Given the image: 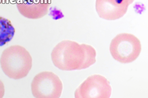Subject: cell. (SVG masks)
<instances>
[{"label": "cell", "instance_id": "1", "mask_svg": "<svg viewBox=\"0 0 148 98\" xmlns=\"http://www.w3.org/2000/svg\"><path fill=\"white\" fill-rule=\"evenodd\" d=\"M94 47L76 42L64 40L53 49L51 59L54 65L63 71L86 69L96 62Z\"/></svg>", "mask_w": 148, "mask_h": 98}, {"label": "cell", "instance_id": "2", "mask_svg": "<svg viewBox=\"0 0 148 98\" xmlns=\"http://www.w3.org/2000/svg\"><path fill=\"white\" fill-rule=\"evenodd\" d=\"M1 68L10 78L21 79L26 77L32 67V58L26 49L20 45L4 49L0 58Z\"/></svg>", "mask_w": 148, "mask_h": 98}, {"label": "cell", "instance_id": "3", "mask_svg": "<svg viewBox=\"0 0 148 98\" xmlns=\"http://www.w3.org/2000/svg\"><path fill=\"white\" fill-rule=\"evenodd\" d=\"M110 51L117 61L123 64L131 63L140 54L141 43L135 35L130 33H121L111 41Z\"/></svg>", "mask_w": 148, "mask_h": 98}, {"label": "cell", "instance_id": "4", "mask_svg": "<svg viewBox=\"0 0 148 98\" xmlns=\"http://www.w3.org/2000/svg\"><path fill=\"white\" fill-rule=\"evenodd\" d=\"M63 83L58 75L50 71L37 74L31 83L33 96L37 98H58L62 95Z\"/></svg>", "mask_w": 148, "mask_h": 98}, {"label": "cell", "instance_id": "5", "mask_svg": "<svg viewBox=\"0 0 148 98\" xmlns=\"http://www.w3.org/2000/svg\"><path fill=\"white\" fill-rule=\"evenodd\" d=\"M112 88L109 81L100 75L89 76L75 92L76 98H110Z\"/></svg>", "mask_w": 148, "mask_h": 98}, {"label": "cell", "instance_id": "6", "mask_svg": "<svg viewBox=\"0 0 148 98\" xmlns=\"http://www.w3.org/2000/svg\"><path fill=\"white\" fill-rule=\"evenodd\" d=\"M130 5L128 0H96V9L100 18L115 20L126 14Z\"/></svg>", "mask_w": 148, "mask_h": 98}, {"label": "cell", "instance_id": "7", "mask_svg": "<svg viewBox=\"0 0 148 98\" xmlns=\"http://www.w3.org/2000/svg\"><path fill=\"white\" fill-rule=\"evenodd\" d=\"M51 0H21L17 7L22 15L30 19H39L48 14Z\"/></svg>", "mask_w": 148, "mask_h": 98}, {"label": "cell", "instance_id": "8", "mask_svg": "<svg viewBox=\"0 0 148 98\" xmlns=\"http://www.w3.org/2000/svg\"><path fill=\"white\" fill-rule=\"evenodd\" d=\"M15 33V29L9 19L0 16V47L12 41Z\"/></svg>", "mask_w": 148, "mask_h": 98}, {"label": "cell", "instance_id": "9", "mask_svg": "<svg viewBox=\"0 0 148 98\" xmlns=\"http://www.w3.org/2000/svg\"><path fill=\"white\" fill-rule=\"evenodd\" d=\"M5 94V88L3 82L0 79V98H3Z\"/></svg>", "mask_w": 148, "mask_h": 98}, {"label": "cell", "instance_id": "10", "mask_svg": "<svg viewBox=\"0 0 148 98\" xmlns=\"http://www.w3.org/2000/svg\"><path fill=\"white\" fill-rule=\"evenodd\" d=\"M134 1H135V0H128L130 4H131V3H132Z\"/></svg>", "mask_w": 148, "mask_h": 98}]
</instances>
